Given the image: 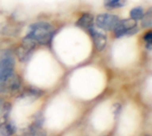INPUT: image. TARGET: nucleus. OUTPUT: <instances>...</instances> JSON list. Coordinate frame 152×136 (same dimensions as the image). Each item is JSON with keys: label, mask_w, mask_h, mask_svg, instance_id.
Returning a JSON list of instances; mask_svg holds the SVG:
<instances>
[{"label": "nucleus", "mask_w": 152, "mask_h": 136, "mask_svg": "<svg viewBox=\"0 0 152 136\" xmlns=\"http://www.w3.org/2000/svg\"><path fill=\"white\" fill-rule=\"evenodd\" d=\"M147 136H150V135H147Z\"/></svg>", "instance_id": "nucleus-15"}, {"label": "nucleus", "mask_w": 152, "mask_h": 136, "mask_svg": "<svg viewBox=\"0 0 152 136\" xmlns=\"http://www.w3.org/2000/svg\"><path fill=\"white\" fill-rule=\"evenodd\" d=\"M54 33L53 27L47 22H37L31 24L28 29L27 36L34 39L37 44L47 45Z\"/></svg>", "instance_id": "nucleus-1"}, {"label": "nucleus", "mask_w": 152, "mask_h": 136, "mask_svg": "<svg viewBox=\"0 0 152 136\" xmlns=\"http://www.w3.org/2000/svg\"><path fill=\"white\" fill-rule=\"evenodd\" d=\"M126 0H104V5L108 9H115L124 6Z\"/></svg>", "instance_id": "nucleus-10"}, {"label": "nucleus", "mask_w": 152, "mask_h": 136, "mask_svg": "<svg viewBox=\"0 0 152 136\" xmlns=\"http://www.w3.org/2000/svg\"><path fill=\"white\" fill-rule=\"evenodd\" d=\"M88 32L90 33L93 41L94 43L95 48L98 51H102L105 47H106V44H107V37L105 34H103L102 32L95 29L94 28H92L90 30H88Z\"/></svg>", "instance_id": "nucleus-6"}, {"label": "nucleus", "mask_w": 152, "mask_h": 136, "mask_svg": "<svg viewBox=\"0 0 152 136\" xmlns=\"http://www.w3.org/2000/svg\"><path fill=\"white\" fill-rule=\"evenodd\" d=\"M37 43L34 40V39H32L30 37H28V36H26L23 39H22V41H21V46L23 47V48H25L26 50H28V51H29V52H34V50H35V48L37 47Z\"/></svg>", "instance_id": "nucleus-8"}, {"label": "nucleus", "mask_w": 152, "mask_h": 136, "mask_svg": "<svg viewBox=\"0 0 152 136\" xmlns=\"http://www.w3.org/2000/svg\"><path fill=\"white\" fill-rule=\"evenodd\" d=\"M9 104L6 103L2 98H0V118L5 117L6 113L9 110Z\"/></svg>", "instance_id": "nucleus-13"}, {"label": "nucleus", "mask_w": 152, "mask_h": 136, "mask_svg": "<svg viewBox=\"0 0 152 136\" xmlns=\"http://www.w3.org/2000/svg\"><path fill=\"white\" fill-rule=\"evenodd\" d=\"M144 40L146 42V47L149 50H151L152 47V32L150 31L144 36Z\"/></svg>", "instance_id": "nucleus-14"}, {"label": "nucleus", "mask_w": 152, "mask_h": 136, "mask_svg": "<svg viewBox=\"0 0 152 136\" xmlns=\"http://www.w3.org/2000/svg\"><path fill=\"white\" fill-rule=\"evenodd\" d=\"M143 15H144V12H143V9L142 7H135V8L132 9L130 12L131 19H134L135 20H142Z\"/></svg>", "instance_id": "nucleus-11"}, {"label": "nucleus", "mask_w": 152, "mask_h": 136, "mask_svg": "<svg viewBox=\"0 0 152 136\" xmlns=\"http://www.w3.org/2000/svg\"><path fill=\"white\" fill-rule=\"evenodd\" d=\"M32 53H33L32 52H29V51L26 50L21 45H20V47L17 49V55H18V57H19L20 61H28L30 59Z\"/></svg>", "instance_id": "nucleus-9"}, {"label": "nucleus", "mask_w": 152, "mask_h": 136, "mask_svg": "<svg viewBox=\"0 0 152 136\" xmlns=\"http://www.w3.org/2000/svg\"><path fill=\"white\" fill-rule=\"evenodd\" d=\"M15 59L9 50H0V82L14 73Z\"/></svg>", "instance_id": "nucleus-2"}, {"label": "nucleus", "mask_w": 152, "mask_h": 136, "mask_svg": "<svg viewBox=\"0 0 152 136\" xmlns=\"http://www.w3.org/2000/svg\"><path fill=\"white\" fill-rule=\"evenodd\" d=\"M138 30L136 26V20L134 19L119 20L114 28V32L117 37H121L126 35H132Z\"/></svg>", "instance_id": "nucleus-3"}, {"label": "nucleus", "mask_w": 152, "mask_h": 136, "mask_svg": "<svg viewBox=\"0 0 152 136\" xmlns=\"http://www.w3.org/2000/svg\"><path fill=\"white\" fill-rule=\"evenodd\" d=\"M142 27L143 28H149V27H151L152 24L151 11L150 10L148 12H146V14L143 15V17L142 18Z\"/></svg>", "instance_id": "nucleus-12"}, {"label": "nucleus", "mask_w": 152, "mask_h": 136, "mask_svg": "<svg viewBox=\"0 0 152 136\" xmlns=\"http://www.w3.org/2000/svg\"><path fill=\"white\" fill-rule=\"evenodd\" d=\"M94 18L92 14L90 13H84L77 21V26L86 29V30H90L92 28H94Z\"/></svg>", "instance_id": "nucleus-7"}, {"label": "nucleus", "mask_w": 152, "mask_h": 136, "mask_svg": "<svg viewBox=\"0 0 152 136\" xmlns=\"http://www.w3.org/2000/svg\"><path fill=\"white\" fill-rule=\"evenodd\" d=\"M119 18L117 15L110 13H102L96 17V25L103 30L114 29L116 24L118 22Z\"/></svg>", "instance_id": "nucleus-4"}, {"label": "nucleus", "mask_w": 152, "mask_h": 136, "mask_svg": "<svg viewBox=\"0 0 152 136\" xmlns=\"http://www.w3.org/2000/svg\"><path fill=\"white\" fill-rule=\"evenodd\" d=\"M20 86V78L18 75L12 74L4 81L0 82V94H8L17 91Z\"/></svg>", "instance_id": "nucleus-5"}]
</instances>
